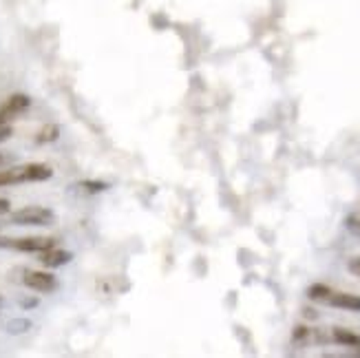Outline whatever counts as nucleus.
Returning a JSON list of instances; mask_svg holds the SVG:
<instances>
[{"label":"nucleus","instance_id":"nucleus-1","mask_svg":"<svg viewBox=\"0 0 360 358\" xmlns=\"http://www.w3.org/2000/svg\"><path fill=\"white\" fill-rule=\"evenodd\" d=\"M53 177L51 166L46 164H25L0 170V186H13L25 181H46Z\"/></svg>","mask_w":360,"mask_h":358},{"label":"nucleus","instance_id":"nucleus-2","mask_svg":"<svg viewBox=\"0 0 360 358\" xmlns=\"http://www.w3.org/2000/svg\"><path fill=\"white\" fill-rule=\"evenodd\" d=\"M56 219H58L56 212L44 206H25L11 212L13 226H53Z\"/></svg>","mask_w":360,"mask_h":358},{"label":"nucleus","instance_id":"nucleus-3","mask_svg":"<svg viewBox=\"0 0 360 358\" xmlns=\"http://www.w3.org/2000/svg\"><path fill=\"white\" fill-rule=\"evenodd\" d=\"M56 245L51 237H20V239H3V248H13L20 252H44Z\"/></svg>","mask_w":360,"mask_h":358},{"label":"nucleus","instance_id":"nucleus-4","mask_svg":"<svg viewBox=\"0 0 360 358\" xmlns=\"http://www.w3.org/2000/svg\"><path fill=\"white\" fill-rule=\"evenodd\" d=\"M22 283L29 290L40 292V294H49V292L58 290V279L51 272H42V270H29V272H25Z\"/></svg>","mask_w":360,"mask_h":358},{"label":"nucleus","instance_id":"nucleus-5","mask_svg":"<svg viewBox=\"0 0 360 358\" xmlns=\"http://www.w3.org/2000/svg\"><path fill=\"white\" fill-rule=\"evenodd\" d=\"M29 106H31V98L22 96V93H15V96L7 98L5 104L0 106V113H3L7 120H15L20 113H25Z\"/></svg>","mask_w":360,"mask_h":358},{"label":"nucleus","instance_id":"nucleus-6","mask_svg":"<svg viewBox=\"0 0 360 358\" xmlns=\"http://www.w3.org/2000/svg\"><path fill=\"white\" fill-rule=\"evenodd\" d=\"M73 259V255L69 250H62V248H49V250L40 252V263L44 268H62Z\"/></svg>","mask_w":360,"mask_h":358},{"label":"nucleus","instance_id":"nucleus-7","mask_svg":"<svg viewBox=\"0 0 360 358\" xmlns=\"http://www.w3.org/2000/svg\"><path fill=\"white\" fill-rule=\"evenodd\" d=\"M327 305L336 309H347V312H360V297L347 292H332V297L327 299Z\"/></svg>","mask_w":360,"mask_h":358},{"label":"nucleus","instance_id":"nucleus-8","mask_svg":"<svg viewBox=\"0 0 360 358\" xmlns=\"http://www.w3.org/2000/svg\"><path fill=\"white\" fill-rule=\"evenodd\" d=\"M332 340L338 345H345V347H358L360 350V334L345 330V328H334L332 330Z\"/></svg>","mask_w":360,"mask_h":358},{"label":"nucleus","instance_id":"nucleus-9","mask_svg":"<svg viewBox=\"0 0 360 358\" xmlns=\"http://www.w3.org/2000/svg\"><path fill=\"white\" fill-rule=\"evenodd\" d=\"M332 288L330 286H325V283H314V286H309L307 288V299L309 301H314V303H323L327 305V299L332 297Z\"/></svg>","mask_w":360,"mask_h":358},{"label":"nucleus","instance_id":"nucleus-10","mask_svg":"<svg viewBox=\"0 0 360 358\" xmlns=\"http://www.w3.org/2000/svg\"><path fill=\"white\" fill-rule=\"evenodd\" d=\"M60 137V127L58 124H46V127H42L36 135V142L38 144H51L56 142V139Z\"/></svg>","mask_w":360,"mask_h":358},{"label":"nucleus","instance_id":"nucleus-11","mask_svg":"<svg viewBox=\"0 0 360 358\" xmlns=\"http://www.w3.org/2000/svg\"><path fill=\"white\" fill-rule=\"evenodd\" d=\"M75 188H80L86 195H98V193H104L108 188V184L100 181V179H84L80 184H75Z\"/></svg>","mask_w":360,"mask_h":358},{"label":"nucleus","instance_id":"nucleus-12","mask_svg":"<svg viewBox=\"0 0 360 358\" xmlns=\"http://www.w3.org/2000/svg\"><path fill=\"white\" fill-rule=\"evenodd\" d=\"M5 328L9 334H25L27 330H31V321L29 319H11Z\"/></svg>","mask_w":360,"mask_h":358},{"label":"nucleus","instance_id":"nucleus-13","mask_svg":"<svg viewBox=\"0 0 360 358\" xmlns=\"http://www.w3.org/2000/svg\"><path fill=\"white\" fill-rule=\"evenodd\" d=\"M345 228L352 232L354 237H358V239H360V215H358V212H352V215H347V219H345Z\"/></svg>","mask_w":360,"mask_h":358},{"label":"nucleus","instance_id":"nucleus-14","mask_svg":"<svg viewBox=\"0 0 360 358\" xmlns=\"http://www.w3.org/2000/svg\"><path fill=\"white\" fill-rule=\"evenodd\" d=\"M307 338H311V330L305 328V325H299V328H294L292 332V340L294 343H305Z\"/></svg>","mask_w":360,"mask_h":358},{"label":"nucleus","instance_id":"nucleus-15","mask_svg":"<svg viewBox=\"0 0 360 358\" xmlns=\"http://www.w3.org/2000/svg\"><path fill=\"white\" fill-rule=\"evenodd\" d=\"M347 270H349L354 276H360V257H354V259H349V263H347Z\"/></svg>","mask_w":360,"mask_h":358},{"label":"nucleus","instance_id":"nucleus-16","mask_svg":"<svg viewBox=\"0 0 360 358\" xmlns=\"http://www.w3.org/2000/svg\"><path fill=\"white\" fill-rule=\"evenodd\" d=\"M11 135H13L11 124H5V127H0V142H5V139H9Z\"/></svg>","mask_w":360,"mask_h":358},{"label":"nucleus","instance_id":"nucleus-17","mask_svg":"<svg viewBox=\"0 0 360 358\" xmlns=\"http://www.w3.org/2000/svg\"><path fill=\"white\" fill-rule=\"evenodd\" d=\"M20 305H22V309H31V307L38 305V299H22Z\"/></svg>","mask_w":360,"mask_h":358},{"label":"nucleus","instance_id":"nucleus-18","mask_svg":"<svg viewBox=\"0 0 360 358\" xmlns=\"http://www.w3.org/2000/svg\"><path fill=\"white\" fill-rule=\"evenodd\" d=\"M9 201L7 199H0V215H5V212H9Z\"/></svg>","mask_w":360,"mask_h":358},{"label":"nucleus","instance_id":"nucleus-19","mask_svg":"<svg viewBox=\"0 0 360 358\" xmlns=\"http://www.w3.org/2000/svg\"><path fill=\"white\" fill-rule=\"evenodd\" d=\"M303 312H305V317H307V319H319V314H316V309H309V307H305V309H303Z\"/></svg>","mask_w":360,"mask_h":358},{"label":"nucleus","instance_id":"nucleus-20","mask_svg":"<svg viewBox=\"0 0 360 358\" xmlns=\"http://www.w3.org/2000/svg\"><path fill=\"white\" fill-rule=\"evenodd\" d=\"M9 122H11V120H7L3 113H0V127H5V124H9Z\"/></svg>","mask_w":360,"mask_h":358},{"label":"nucleus","instance_id":"nucleus-21","mask_svg":"<svg viewBox=\"0 0 360 358\" xmlns=\"http://www.w3.org/2000/svg\"><path fill=\"white\" fill-rule=\"evenodd\" d=\"M0 248H3V237H0Z\"/></svg>","mask_w":360,"mask_h":358},{"label":"nucleus","instance_id":"nucleus-22","mask_svg":"<svg viewBox=\"0 0 360 358\" xmlns=\"http://www.w3.org/2000/svg\"><path fill=\"white\" fill-rule=\"evenodd\" d=\"M0 303H3V297H0Z\"/></svg>","mask_w":360,"mask_h":358}]
</instances>
